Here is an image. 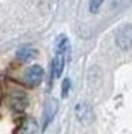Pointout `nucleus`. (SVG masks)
<instances>
[{"label": "nucleus", "instance_id": "obj_1", "mask_svg": "<svg viewBox=\"0 0 132 134\" xmlns=\"http://www.w3.org/2000/svg\"><path fill=\"white\" fill-rule=\"evenodd\" d=\"M116 44L122 51L132 49V25H124L121 26L116 33Z\"/></svg>", "mask_w": 132, "mask_h": 134}, {"label": "nucleus", "instance_id": "obj_2", "mask_svg": "<svg viewBox=\"0 0 132 134\" xmlns=\"http://www.w3.org/2000/svg\"><path fill=\"white\" fill-rule=\"evenodd\" d=\"M43 79H44V69L38 64L31 65L25 70V82L28 87H38L43 82Z\"/></svg>", "mask_w": 132, "mask_h": 134}, {"label": "nucleus", "instance_id": "obj_3", "mask_svg": "<svg viewBox=\"0 0 132 134\" xmlns=\"http://www.w3.org/2000/svg\"><path fill=\"white\" fill-rule=\"evenodd\" d=\"M75 116L82 124H90L95 119V113H93V108L88 103L80 102L75 106Z\"/></svg>", "mask_w": 132, "mask_h": 134}, {"label": "nucleus", "instance_id": "obj_4", "mask_svg": "<svg viewBox=\"0 0 132 134\" xmlns=\"http://www.w3.org/2000/svg\"><path fill=\"white\" fill-rule=\"evenodd\" d=\"M59 110V103L56 98H47L44 103V119H43V129H47V126L54 119L56 113Z\"/></svg>", "mask_w": 132, "mask_h": 134}, {"label": "nucleus", "instance_id": "obj_5", "mask_svg": "<svg viewBox=\"0 0 132 134\" xmlns=\"http://www.w3.org/2000/svg\"><path fill=\"white\" fill-rule=\"evenodd\" d=\"M10 106L15 111H23L26 110V106H28V97H26V93L21 92V90H15L10 93Z\"/></svg>", "mask_w": 132, "mask_h": 134}, {"label": "nucleus", "instance_id": "obj_6", "mask_svg": "<svg viewBox=\"0 0 132 134\" xmlns=\"http://www.w3.org/2000/svg\"><path fill=\"white\" fill-rule=\"evenodd\" d=\"M65 67V56L64 54H56L54 61H52V79H59L64 72Z\"/></svg>", "mask_w": 132, "mask_h": 134}, {"label": "nucleus", "instance_id": "obj_7", "mask_svg": "<svg viewBox=\"0 0 132 134\" xmlns=\"http://www.w3.org/2000/svg\"><path fill=\"white\" fill-rule=\"evenodd\" d=\"M36 56H38V52H36L34 48H31V46H21V48L16 51V57L21 62H28L31 59H34Z\"/></svg>", "mask_w": 132, "mask_h": 134}, {"label": "nucleus", "instance_id": "obj_8", "mask_svg": "<svg viewBox=\"0 0 132 134\" xmlns=\"http://www.w3.org/2000/svg\"><path fill=\"white\" fill-rule=\"evenodd\" d=\"M69 49H70L69 38L65 36V35L57 36V41H56V54H64V56H67V54H69Z\"/></svg>", "mask_w": 132, "mask_h": 134}, {"label": "nucleus", "instance_id": "obj_9", "mask_svg": "<svg viewBox=\"0 0 132 134\" xmlns=\"http://www.w3.org/2000/svg\"><path fill=\"white\" fill-rule=\"evenodd\" d=\"M38 132V124L34 119H26L23 128H21V134H36Z\"/></svg>", "mask_w": 132, "mask_h": 134}, {"label": "nucleus", "instance_id": "obj_10", "mask_svg": "<svg viewBox=\"0 0 132 134\" xmlns=\"http://www.w3.org/2000/svg\"><path fill=\"white\" fill-rule=\"evenodd\" d=\"M104 0H90V12L91 13H98L100 12V7L103 5Z\"/></svg>", "mask_w": 132, "mask_h": 134}, {"label": "nucleus", "instance_id": "obj_11", "mask_svg": "<svg viewBox=\"0 0 132 134\" xmlns=\"http://www.w3.org/2000/svg\"><path fill=\"white\" fill-rule=\"evenodd\" d=\"M69 90H70V79H64V82H62V98H65L69 95Z\"/></svg>", "mask_w": 132, "mask_h": 134}]
</instances>
